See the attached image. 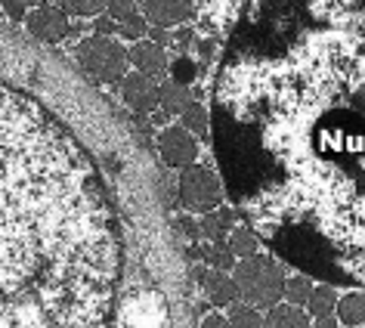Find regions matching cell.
Here are the masks:
<instances>
[{
    "label": "cell",
    "mask_w": 365,
    "mask_h": 328,
    "mask_svg": "<svg viewBox=\"0 0 365 328\" xmlns=\"http://www.w3.org/2000/svg\"><path fill=\"white\" fill-rule=\"evenodd\" d=\"M198 257L205 260V267H211V270H220V272H230L235 270V257H232V251L226 248V245H202L198 248Z\"/></svg>",
    "instance_id": "cell-18"
},
{
    "label": "cell",
    "mask_w": 365,
    "mask_h": 328,
    "mask_svg": "<svg viewBox=\"0 0 365 328\" xmlns=\"http://www.w3.org/2000/svg\"><path fill=\"white\" fill-rule=\"evenodd\" d=\"M75 59L84 75H90L96 84H115L127 75V66H130V50H124L118 41L112 38H84L75 47Z\"/></svg>",
    "instance_id": "cell-4"
},
{
    "label": "cell",
    "mask_w": 365,
    "mask_h": 328,
    "mask_svg": "<svg viewBox=\"0 0 365 328\" xmlns=\"http://www.w3.org/2000/svg\"><path fill=\"white\" fill-rule=\"evenodd\" d=\"M337 300H341V297H337L334 285H328V282H325V285H316L313 294H309V300H307V313L316 316V319L319 316H331L334 307H337Z\"/></svg>",
    "instance_id": "cell-16"
},
{
    "label": "cell",
    "mask_w": 365,
    "mask_h": 328,
    "mask_svg": "<svg viewBox=\"0 0 365 328\" xmlns=\"http://www.w3.org/2000/svg\"><path fill=\"white\" fill-rule=\"evenodd\" d=\"M232 322V328H263V316L257 307L251 304H232L230 307V316H226Z\"/></svg>",
    "instance_id": "cell-21"
},
{
    "label": "cell",
    "mask_w": 365,
    "mask_h": 328,
    "mask_svg": "<svg viewBox=\"0 0 365 328\" xmlns=\"http://www.w3.org/2000/svg\"><path fill=\"white\" fill-rule=\"evenodd\" d=\"M0 6H4L6 10V16H10V19H16V22H25V10H29V6H25V0H0Z\"/></svg>",
    "instance_id": "cell-26"
},
{
    "label": "cell",
    "mask_w": 365,
    "mask_h": 328,
    "mask_svg": "<svg viewBox=\"0 0 365 328\" xmlns=\"http://www.w3.org/2000/svg\"><path fill=\"white\" fill-rule=\"evenodd\" d=\"M263 328H313L309 316L294 304H276L263 316Z\"/></svg>",
    "instance_id": "cell-14"
},
{
    "label": "cell",
    "mask_w": 365,
    "mask_h": 328,
    "mask_svg": "<svg viewBox=\"0 0 365 328\" xmlns=\"http://www.w3.org/2000/svg\"><path fill=\"white\" fill-rule=\"evenodd\" d=\"M177 195H180V205L186 207L189 214H207V211H217L223 205V186L217 174L205 164H189V168L180 170L177 177Z\"/></svg>",
    "instance_id": "cell-5"
},
{
    "label": "cell",
    "mask_w": 365,
    "mask_h": 328,
    "mask_svg": "<svg viewBox=\"0 0 365 328\" xmlns=\"http://www.w3.org/2000/svg\"><path fill=\"white\" fill-rule=\"evenodd\" d=\"M198 328H232V322L226 316H220V313H211V316L202 319V325Z\"/></svg>",
    "instance_id": "cell-29"
},
{
    "label": "cell",
    "mask_w": 365,
    "mask_h": 328,
    "mask_svg": "<svg viewBox=\"0 0 365 328\" xmlns=\"http://www.w3.org/2000/svg\"><path fill=\"white\" fill-rule=\"evenodd\" d=\"M66 16H78V19H90V16L106 13V0H53Z\"/></svg>",
    "instance_id": "cell-19"
},
{
    "label": "cell",
    "mask_w": 365,
    "mask_h": 328,
    "mask_svg": "<svg viewBox=\"0 0 365 328\" xmlns=\"http://www.w3.org/2000/svg\"><path fill=\"white\" fill-rule=\"evenodd\" d=\"M130 62H133V68L145 78H164L170 71L168 53H164V47H158V43H152V41H136L133 50H130Z\"/></svg>",
    "instance_id": "cell-11"
},
{
    "label": "cell",
    "mask_w": 365,
    "mask_h": 328,
    "mask_svg": "<svg viewBox=\"0 0 365 328\" xmlns=\"http://www.w3.org/2000/svg\"><path fill=\"white\" fill-rule=\"evenodd\" d=\"M214 143L257 239L307 279L365 285V0H307L230 56Z\"/></svg>",
    "instance_id": "cell-1"
},
{
    "label": "cell",
    "mask_w": 365,
    "mask_h": 328,
    "mask_svg": "<svg viewBox=\"0 0 365 328\" xmlns=\"http://www.w3.org/2000/svg\"><path fill=\"white\" fill-rule=\"evenodd\" d=\"M334 316H337V322H344V325H362L365 322V291L344 294L334 307Z\"/></svg>",
    "instance_id": "cell-15"
},
{
    "label": "cell",
    "mask_w": 365,
    "mask_h": 328,
    "mask_svg": "<svg viewBox=\"0 0 365 328\" xmlns=\"http://www.w3.org/2000/svg\"><path fill=\"white\" fill-rule=\"evenodd\" d=\"M182 127H186L192 136H202V140H207V106L202 103H192L182 112Z\"/></svg>",
    "instance_id": "cell-20"
},
{
    "label": "cell",
    "mask_w": 365,
    "mask_h": 328,
    "mask_svg": "<svg viewBox=\"0 0 365 328\" xmlns=\"http://www.w3.org/2000/svg\"><path fill=\"white\" fill-rule=\"evenodd\" d=\"M313 328H337V316L334 313L331 316H319L313 322Z\"/></svg>",
    "instance_id": "cell-32"
},
{
    "label": "cell",
    "mask_w": 365,
    "mask_h": 328,
    "mask_svg": "<svg viewBox=\"0 0 365 328\" xmlns=\"http://www.w3.org/2000/svg\"><path fill=\"white\" fill-rule=\"evenodd\" d=\"M118 34L136 43V41H143L145 34H149V22H145V16L140 13V16H133V19H127V22L118 25Z\"/></svg>",
    "instance_id": "cell-24"
},
{
    "label": "cell",
    "mask_w": 365,
    "mask_h": 328,
    "mask_svg": "<svg viewBox=\"0 0 365 328\" xmlns=\"http://www.w3.org/2000/svg\"><path fill=\"white\" fill-rule=\"evenodd\" d=\"M173 223H177V230L182 232V235H186V239H202V230H198V220H189V217H177V220H173Z\"/></svg>",
    "instance_id": "cell-27"
},
{
    "label": "cell",
    "mask_w": 365,
    "mask_h": 328,
    "mask_svg": "<svg viewBox=\"0 0 365 328\" xmlns=\"http://www.w3.org/2000/svg\"><path fill=\"white\" fill-rule=\"evenodd\" d=\"M170 41L177 43L180 50H186L189 43H192V31H189V29H186V31H177V34H170Z\"/></svg>",
    "instance_id": "cell-31"
},
{
    "label": "cell",
    "mask_w": 365,
    "mask_h": 328,
    "mask_svg": "<svg viewBox=\"0 0 365 328\" xmlns=\"http://www.w3.org/2000/svg\"><path fill=\"white\" fill-rule=\"evenodd\" d=\"M235 226V207H217V211H207L198 217V230H202V239H207L211 245H226Z\"/></svg>",
    "instance_id": "cell-12"
},
{
    "label": "cell",
    "mask_w": 365,
    "mask_h": 328,
    "mask_svg": "<svg viewBox=\"0 0 365 328\" xmlns=\"http://www.w3.org/2000/svg\"><path fill=\"white\" fill-rule=\"evenodd\" d=\"M232 279L239 285V294L245 304L257 307V309H269L282 304V294H285V272L272 257L267 254H254V257H245L235 263Z\"/></svg>",
    "instance_id": "cell-3"
},
{
    "label": "cell",
    "mask_w": 365,
    "mask_h": 328,
    "mask_svg": "<svg viewBox=\"0 0 365 328\" xmlns=\"http://www.w3.org/2000/svg\"><path fill=\"white\" fill-rule=\"evenodd\" d=\"M149 41L158 43V47H168V43H170V34H168V29H149Z\"/></svg>",
    "instance_id": "cell-30"
},
{
    "label": "cell",
    "mask_w": 365,
    "mask_h": 328,
    "mask_svg": "<svg viewBox=\"0 0 365 328\" xmlns=\"http://www.w3.org/2000/svg\"><path fill=\"white\" fill-rule=\"evenodd\" d=\"M158 152H161V158L168 168L182 170V168H189V164H195L198 143L182 124H170L158 133Z\"/></svg>",
    "instance_id": "cell-6"
},
{
    "label": "cell",
    "mask_w": 365,
    "mask_h": 328,
    "mask_svg": "<svg viewBox=\"0 0 365 328\" xmlns=\"http://www.w3.org/2000/svg\"><path fill=\"white\" fill-rule=\"evenodd\" d=\"M143 16L152 29H173L195 16L192 0H143Z\"/></svg>",
    "instance_id": "cell-8"
},
{
    "label": "cell",
    "mask_w": 365,
    "mask_h": 328,
    "mask_svg": "<svg viewBox=\"0 0 365 328\" xmlns=\"http://www.w3.org/2000/svg\"><path fill=\"white\" fill-rule=\"evenodd\" d=\"M106 16L121 25L133 16H140V10H136V0H106Z\"/></svg>",
    "instance_id": "cell-23"
},
{
    "label": "cell",
    "mask_w": 365,
    "mask_h": 328,
    "mask_svg": "<svg viewBox=\"0 0 365 328\" xmlns=\"http://www.w3.org/2000/svg\"><path fill=\"white\" fill-rule=\"evenodd\" d=\"M313 282H309L307 276H294V279H285V297H288V304H294V307H307V300L309 294H313Z\"/></svg>",
    "instance_id": "cell-22"
},
{
    "label": "cell",
    "mask_w": 365,
    "mask_h": 328,
    "mask_svg": "<svg viewBox=\"0 0 365 328\" xmlns=\"http://www.w3.org/2000/svg\"><path fill=\"white\" fill-rule=\"evenodd\" d=\"M226 248L232 251V257H254L257 254V232L251 226H232L230 239H226Z\"/></svg>",
    "instance_id": "cell-17"
},
{
    "label": "cell",
    "mask_w": 365,
    "mask_h": 328,
    "mask_svg": "<svg viewBox=\"0 0 365 328\" xmlns=\"http://www.w3.org/2000/svg\"><path fill=\"white\" fill-rule=\"evenodd\" d=\"M136 4H143V0H136Z\"/></svg>",
    "instance_id": "cell-34"
},
{
    "label": "cell",
    "mask_w": 365,
    "mask_h": 328,
    "mask_svg": "<svg viewBox=\"0 0 365 328\" xmlns=\"http://www.w3.org/2000/svg\"><path fill=\"white\" fill-rule=\"evenodd\" d=\"M192 103L195 99L189 93L186 84H177V81H164V84H158V106H161L164 115H182Z\"/></svg>",
    "instance_id": "cell-13"
},
{
    "label": "cell",
    "mask_w": 365,
    "mask_h": 328,
    "mask_svg": "<svg viewBox=\"0 0 365 328\" xmlns=\"http://www.w3.org/2000/svg\"><path fill=\"white\" fill-rule=\"evenodd\" d=\"M195 279L202 282L205 294H207V304L211 307H232L235 300H242L239 294V285H235V279L230 272H220V270H195Z\"/></svg>",
    "instance_id": "cell-9"
},
{
    "label": "cell",
    "mask_w": 365,
    "mask_h": 328,
    "mask_svg": "<svg viewBox=\"0 0 365 328\" xmlns=\"http://www.w3.org/2000/svg\"><path fill=\"white\" fill-rule=\"evenodd\" d=\"M25 29L43 43H59L71 34V22L56 4H47V6H38V10H31L25 16Z\"/></svg>",
    "instance_id": "cell-7"
},
{
    "label": "cell",
    "mask_w": 365,
    "mask_h": 328,
    "mask_svg": "<svg viewBox=\"0 0 365 328\" xmlns=\"http://www.w3.org/2000/svg\"><path fill=\"white\" fill-rule=\"evenodd\" d=\"M170 71H173V81H177V84H186V87L192 84V78H195V66H192V59H186V56L173 59Z\"/></svg>",
    "instance_id": "cell-25"
},
{
    "label": "cell",
    "mask_w": 365,
    "mask_h": 328,
    "mask_svg": "<svg viewBox=\"0 0 365 328\" xmlns=\"http://www.w3.org/2000/svg\"><path fill=\"white\" fill-rule=\"evenodd\" d=\"M50 0H25V6H29V10H38V6H47Z\"/></svg>",
    "instance_id": "cell-33"
},
{
    "label": "cell",
    "mask_w": 365,
    "mask_h": 328,
    "mask_svg": "<svg viewBox=\"0 0 365 328\" xmlns=\"http://www.w3.org/2000/svg\"><path fill=\"white\" fill-rule=\"evenodd\" d=\"M121 96L133 112H155L158 108V84H152V78L145 75H124L121 78Z\"/></svg>",
    "instance_id": "cell-10"
},
{
    "label": "cell",
    "mask_w": 365,
    "mask_h": 328,
    "mask_svg": "<svg viewBox=\"0 0 365 328\" xmlns=\"http://www.w3.org/2000/svg\"><path fill=\"white\" fill-rule=\"evenodd\" d=\"M93 29H96L99 38H108V34H118V22L108 19V16L103 13V16H96V25H93Z\"/></svg>",
    "instance_id": "cell-28"
},
{
    "label": "cell",
    "mask_w": 365,
    "mask_h": 328,
    "mask_svg": "<svg viewBox=\"0 0 365 328\" xmlns=\"http://www.w3.org/2000/svg\"><path fill=\"white\" fill-rule=\"evenodd\" d=\"M118 276L121 230L90 155L0 84V328H115Z\"/></svg>",
    "instance_id": "cell-2"
}]
</instances>
